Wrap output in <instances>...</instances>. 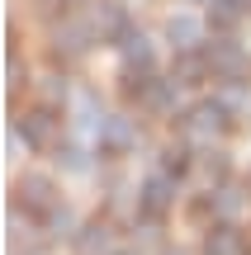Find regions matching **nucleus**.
Here are the masks:
<instances>
[{
  "label": "nucleus",
  "mask_w": 251,
  "mask_h": 255,
  "mask_svg": "<svg viewBox=\"0 0 251 255\" xmlns=\"http://www.w3.org/2000/svg\"><path fill=\"white\" fill-rule=\"evenodd\" d=\"M204 57H209V71H214V81H228V85H242L251 76V57L242 43H233L228 33H218L214 43H204Z\"/></svg>",
  "instance_id": "1"
},
{
  "label": "nucleus",
  "mask_w": 251,
  "mask_h": 255,
  "mask_svg": "<svg viewBox=\"0 0 251 255\" xmlns=\"http://www.w3.org/2000/svg\"><path fill=\"white\" fill-rule=\"evenodd\" d=\"M171 208H176V175H166V170L147 175L142 189H138V213L157 222V218H166Z\"/></svg>",
  "instance_id": "2"
},
{
  "label": "nucleus",
  "mask_w": 251,
  "mask_h": 255,
  "mask_svg": "<svg viewBox=\"0 0 251 255\" xmlns=\"http://www.w3.org/2000/svg\"><path fill=\"white\" fill-rule=\"evenodd\" d=\"M223 128H228V104H223V100H204V104H195V109L185 114L190 142H214Z\"/></svg>",
  "instance_id": "3"
},
{
  "label": "nucleus",
  "mask_w": 251,
  "mask_h": 255,
  "mask_svg": "<svg viewBox=\"0 0 251 255\" xmlns=\"http://www.w3.org/2000/svg\"><path fill=\"white\" fill-rule=\"evenodd\" d=\"M14 199L24 203L28 213H43V218H47V213L57 208V184L47 180V175H33V170H28V175H19V180H14Z\"/></svg>",
  "instance_id": "4"
},
{
  "label": "nucleus",
  "mask_w": 251,
  "mask_h": 255,
  "mask_svg": "<svg viewBox=\"0 0 251 255\" xmlns=\"http://www.w3.org/2000/svg\"><path fill=\"white\" fill-rule=\"evenodd\" d=\"M95 38H100V33L90 28V19H62V24L52 28V52L57 57H81Z\"/></svg>",
  "instance_id": "5"
},
{
  "label": "nucleus",
  "mask_w": 251,
  "mask_h": 255,
  "mask_svg": "<svg viewBox=\"0 0 251 255\" xmlns=\"http://www.w3.org/2000/svg\"><path fill=\"white\" fill-rule=\"evenodd\" d=\"M14 128H19V137H24L33 151H47V146H57V119H52V109H28Z\"/></svg>",
  "instance_id": "6"
},
{
  "label": "nucleus",
  "mask_w": 251,
  "mask_h": 255,
  "mask_svg": "<svg viewBox=\"0 0 251 255\" xmlns=\"http://www.w3.org/2000/svg\"><path fill=\"white\" fill-rule=\"evenodd\" d=\"M90 28L100 38H123L128 33V9H123L119 0H95L90 5Z\"/></svg>",
  "instance_id": "7"
},
{
  "label": "nucleus",
  "mask_w": 251,
  "mask_h": 255,
  "mask_svg": "<svg viewBox=\"0 0 251 255\" xmlns=\"http://www.w3.org/2000/svg\"><path fill=\"white\" fill-rule=\"evenodd\" d=\"M100 151L104 156H119V151H128L133 142H138V128H133V119H100Z\"/></svg>",
  "instance_id": "8"
},
{
  "label": "nucleus",
  "mask_w": 251,
  "mask_h": 255,
  "mask_svg": "<svg viewBox=\"0 0 251 255\" xmlns=\"http://www.w3.org/2000/svg\"><path fill=\"white\" fill-rule=\"evenodd\" d=\"M71 241H76V255H119V251H114V227H109V222H100V218L85 222Z\"/></svg>",
  "instance_id": "9"
},
{
  "label": "nucleus",
  "mask_w": 251,
  "mask_h": 255,
  "mask_svg": "<svg viewBox=\"0 0 251 255\" xmlns=\"http://www.w3.org/2000/svg\"><path fill=\"white\" fill-rule=\"evenodd\" d=\"M166 38H171L176 52H199V47H204V24H199L195 14H176L166 24Z\"/></svg>",
  "instance_id": "10"
},
{
  "label": "nucleus",
  "mask_w": 251,
  "mask_h": 255,
  "mask_svg": "<svg viewBox=\"0 0 251 255\" xmlns=\"http://www.w3.org/2000/svg\"><path fill=\"white\" fill-rule=\"evenodd\" d=\"M119 52H123V66L128 71H152V38L147 33H123L119 38Z\"/></svg>",
  "instance_id": "11"
},
{
  "label": "nucleus",
  "mask_w": 251,
  "mask_h": 255,
  "mask_svg": "<svg viewBox=\"0 0 251 255\" xmlns=\"http://www.w3.org/2000/svg\"><path fill=\"white\" fill-rule=\"evenodd\" d=\"M171 76H176L180 85H199L204 76H214V71H209V57H204V52H176Z\"/></svg>",
  "instance_id": "12"
},
{
  "label": "nucleus",
  "mask_w": 251,
  "mask_h": 255,
  "mask_svg": "<svg viewBox=\"0 0 251 255\" xmlns=\"http://www.w3.org/2000/svg\"><path fill=\"white\" fill-rule=\"evenodd\" d=\"M247 246H242V232L237 227H209V237H204V255H242Z\"/></svg>",
  "instance_id": "13"
},
{
  "label": "nucleus",
  "mask_w": 251,
  "mask_h": 255,
  "mask_svg": "<svg viewBox=\"0 0 251 255\" xmlns=\"http://www.w3.org/2000/svg\"><path fill=\"white\" fill-rule=\"evenodd\" d=\"M176 100H180V81L176 76H171V81H152V90H147V109L152 114H161V119H166V114H176Z\"/></svg>",
  "instance_id": "14"
},
{
  "label": "nucleus",
  "mask_w": 251,
  "mask_h": 255,
  "mask_svg": "<svg viewBox=\"0 0 251 255\" xmlns=\"http://www.w3.org/2000/svg\"><path fill=\"white\" fill-rule=\"evenodd\" d=\"M237 19H242V5H233V0H209V24H214L218 33H233Z\"/></svg>",
  "instance_id": "15"
},
{
  "label": "nucleus",
  "mask_w": 251,
  "mask_h": 255,
  "mask_svg": "<svg viewBox=\"0 0 251 255\" xmlns=\"http://www.w3.org/2000/svg\"><path fill=\"white\" fill-rule=\"evenodd\" d=\"M147 90H152V71H123V100H147Z\"/></svg>",
  "instance_id": "16"
},
{
  "label": "nucleus",
  "mask_w": 251,
  "mask_h": 255,
  "mask_svg": "<svg viewBox=\"0 0 251 255\" xmlns=\"http://www.w3.org/2000/svg\"><path fill=\"white\" fill-rule=\"evenodd\" d=\"M214 203H218V218H237V213L247 208L242 189H233V184H228V189H218V194H214Z\"/></svg>",
  "instance_id": "17"
},
{
  "label": "nucleus",
  "mask_w": 251,
  "mask_h": 255,
  "mask_svg": "<svg viewBox=\"0 0 251 255\" xmlns=\"http://www.w3.org/2000/svg\"><path fill=\"white\" fill-rule=\"evenodd\" d=\"M47 227H52V237H76V218H71V208H62V203H57L52 213H47Z\"/></svg>",
  "instance_id": "18"
},
{
  "label": "nucleus",
  "mask_w": 251,
  "mask_h": 255,
  "mask_svg": "<svg viewBox=\"0 0 251 255\" xmlns=\"http://www.w3.org/2000/svg\"><path fill=\"white\" fill-rule=\"evenodd\" d=\"M161 170L180 180V175L190 170V151H185V146H166V151H161Z\"/></svg>",
  "instance_id": "19"
},
{
  "label": "nucleus",
  "mask_w": 251,
  "mask_h": 255,
  "mask_svg": "<svg viewBox=\"0 0 251 255\" xmlns=\"http://www.w3.org/2000/svg\"><path fill=\"white\" fill-rule=\"evenodd\" d=\"M57 165H62V170H85V165H90V161H85V151H81V146H76V142H57Z\"/></svg>",
  "instance_id": "20"
},
{
  "label": "nucleus",
  "mask_w": 251,
  "mask_h": 255,
  "mask_svg": "<svg viewBox=\"0 0 251 255\" xmlns=\"http://www.w3.org/2000/svg\"><path fill=\"white\" fill-rule=\"evenodd\" d=\"M214 213H218V203H214V194H204V199H195V203H190V218H195V222H204V218H214Z\"/></svg>",
  "instance_id": "21"
},
{
  "label": "nucleus",
  "mask_w": 251,
  "mask_h": 255,
  "mask_svg": "<svg viewBox=\"0 0 251 255\" xmlns=\"http://www.w3.org/2000/svg\"><path fill=\"white\" fill-rule=\"evenodd\" d=\"M204 170L214 175V180H223V175H228V156L223 151H204Z\"/></svg>",
  "instance_id": "22"
},
{
  "label": "nucleus",
  "mask_w": 251,
  "mask_h": 255,
  "mask_svg": "<svg viewBox=\"0 0 251 255\" xmlns=\"http://www.w3.org/2000/svg\"><path fill=\"white\" fill-rule=\"evenodd\" d=\"M233 5H242V9H251V0H233Z\"/></svg>",
  "instance_id": "23"
},
{
  "label": "nucleus",
  "mask_w": 251,
  "mask_h": 255,
  "mask_svg": "<svg viewBox=\"0 0 251 255\" xmlns=\"http://www.w3.org/2000/svg\"><path fill=\"white\" fill-rule=\"evenodd\" d=\"M43 5H47V9H57V0H43Z\"/></svg>",
  "instance_id": "24"
},
{
  "label": "nucleus",
  "mask_w": 251,
  "mask_h": 255,
  "mask_svg": "<svg viewBox=\"0 0 251 255\" xmlns=\"http://www.w3.org/2000/svg\"><path fill=\"white\" fill-rule=\"evenodd\" d=\"M166 255H176V251H166Z\"/></svg>",
  "instance_id": "25"
}]
</instances>
